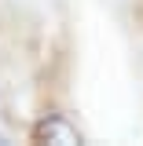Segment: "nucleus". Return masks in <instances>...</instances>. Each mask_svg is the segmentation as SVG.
Listing matches in <instances>:
<instances>
[{
    "label": "nucleus",
    "instance_id": "f257e3e1",
    "mask_svg": "<svg viewBox=\"0 0 143 146\" xmlns=\"http://www.w3.org/2000/svg\"><path fill=\"white\" fill-rule=\"evenodd\" d=\"M33 135H37V139H48V143H81V135H77L62 117H48V121H40Z\"/></svg>",
    "mask_w": 143,
    "mask_h": 146
}]
</instances>
